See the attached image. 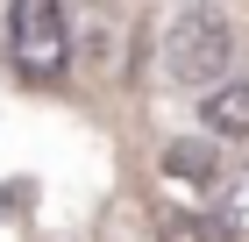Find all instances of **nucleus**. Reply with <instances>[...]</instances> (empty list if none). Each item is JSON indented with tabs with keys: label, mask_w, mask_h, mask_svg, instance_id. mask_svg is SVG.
<instances>
[{
	"label": "nucleus",
	"mask_w": 249,
	"mask_h": 242,
	"mask_svg": "<svg viewBox=\"0 0 249 242\" xmlns=\"http://www.w3.org/2000/svg\"><path fill=\"white\" fill-rule=\"evenodd\" d=\"M228 64H235V29L221 7H185L171 21V36H164V72L178 86H207L221 93L228 86Z\"/></svg>",
	"instance_id": "obj_1"
},
{
	"label": "nucleus",
	"mask_w": 249,
	"mask_h": 242,
	"mask_svg": "<svg viewBox=\"0 0 249 242\" xmlns=\"http://www.w3.org/2000/svg\"><path fill=\"white\" fill-rule=\"evenodd\" d=\"M7 50H15L21 78H57L71 64V21H64L57 0H15L7 7Z\"/></svg>",
	"instance_id": "obj_2"
},
{
	"label": "nucleus",
	"mask_w": 249,
	"mask_h": 242,
	"mask_svg": "<svg viewBox=\"0 0 249 242\" xmlns=\"http://www.w3.org/2000/svg\"><path fill=\"white\" fill-rule=\"evenodd\" d=\"M199 121H207V135H221V143H242L249 135V78H228L221 93L199 100Z\"/></svg>",
	"instance_id": "obj_3"
},
{
	"label": "nucleus",
	"mask_w": 249,
	"mask_h": 242,
	"mask_svg": "<svg viewBox=\"0 0 249 242\" xmlns=\"http://www.w3.org/2000/svg\"><path fill=\"white\" fill-rule=\"evenodd\" d=\"M164 178H178V186H213V178H221V157H213L207 143H164Z\"/></svg>",
	"instance_id": "obj_4"
},
{
	"label": "nucleus",
	"mask_w": 249,
	"mask_h": 242,
	"mask_svg": "<svg viewBox=\"0 0 249 242\" xmlns=\"http://www.w3.org/2000/svg\"><path fill=\"white\" fill-rule=\"evenodd\" d=\"M157 242H235L228 221H213V214H164Z\"/></svg>",
	"instance_id": "obj_5"
},
{
	"label": "nucleus",
	"mask_w": 249,
	"mask_h": 242,
	"mask_svg": "<svg viewBox=\"0 0 249 242\" xmlns=\"http://www.w3.org/2000/svg\"><path fill=\"white\" fill-rule=\"evenodd\" d=\"M235 206H242V214H249V178H242V186H235Z\"/></svg>",
	"instance_id": "obj_6"
}]
</instances>
